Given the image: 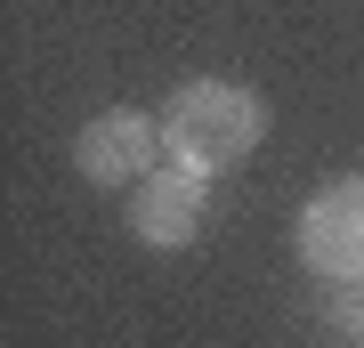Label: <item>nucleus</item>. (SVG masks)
Listing matches in <instances>:
<instances>
[{"mask_svg": "<svg viewBox=\"0 0 364 348\" xmlns=\"http://www.w3.org/2000/svg\"><path fill=\"white\" fill-rule=\"evenodd\" d=\"M154 154H162V122L130 114V105H105L73 130V170L97 186H138L154 179Z\"/></svg>", "mask_w": 364, "mask_h": 348, "instance_id": "3", "label": "nucleus"}, {"mask_svg": "<svg viewBox=\"0 0 364 348\" xmlns=\"http://www.w3.org/2000/svg\"><path fill=\"white\" fill-rule=\"evenodd\" d=\"M332 332H340V340H364V275H356V284H340V300H332Z\"/></svg>", "mask_w": 364, "mask_h": 348, "instance_id": "5", "label": "nucleus"}, {"mask_svg": "<svg viewBox=\"0 0 364 348\" xmlns=\"http://www.w3.org/2000/svg\"><path fill=\"white\" fill-rule=\"evenodd\" d=\"M203 211H210V179L186 170V162H170V170H154V179H138V194H130V235L154 243V251H186L195 227H203Z\"/></svg>", "mask_w": 364, "mask_h": 348, "instance_id": "4", "label": "nucleus"}, {"mask_svg": "<svg viewBox=\"0 0 364 348\" xmlns=\"http://www.w3.org/2000/svg\"><path fill=\"white\" fill-rule=\"evenodd\" d=\"M299 259L324 284H356L364 275V179H332L299 211Z\"/></svg>", "mask_w": 364, "mask_h": 348, "instance_id": "2", "label": "nucleus"}, {"mask_svg": "<svg viewBox=\"0 0 364 348\" xmlns=\"http://www.w3.org/2000/svg\"><path fill=\"white\" fill-rule=\"evenodd\" d=\"M267 138V105L243 90V81H178L162 105V146H170V162H186V170H235L251 154V146Z\"/></svg>", "mask_w": 364, "mask_h": 348, "instance_id": "1", "label": "nucleus"}]
</instances>
